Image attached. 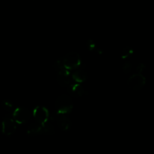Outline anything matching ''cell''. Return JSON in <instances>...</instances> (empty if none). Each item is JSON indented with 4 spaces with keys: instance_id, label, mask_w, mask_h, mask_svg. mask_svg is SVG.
<instances>
[{
    "instance_id": "obj_6",
    "label": "cell",
    "mask_w": 154,
    "mask_h": 154,
    "mask_svg": "<svg viewBox=\"0 0 154 154\" xmlns=\"http://www.w3.org/2000/svg\"><path fill=\"white\" fill-rule=\"evenodd\" d=\"M32 116L36 122L44 123L49 119V110L43 106H37L32 111Z\"/></svg>"
},
{
    "instance_id": "obj_15",
    "label": "cell",
    "mask_w": 154,
    "mask_h": 154,
    "mask_svg": "<svg viewBox=\"0 0 154 154\" xmlns=\"http://www.w3.org/2000/svg\"><path fill=\"white\" fill-rule=\"evenodd\" d=\"M87 46L91 51H95L98 54H101V51L97 48L96 43L92 40H88L87 42Z\"/></svg>"
},
{
    "instance_id": "obj_12",
    "label": "cell",
    "mask_w": 154,
    "mask_h": 154,
    "mask_svg": "<svg viewBox=\"0 0 154 154\" xmlns=\"http://www.w3.org/2000/svg\"><path fill=\"white\" fill-rule=\"evenodd\" d=\"M55 133V129L54 126L46 122L42 125V134L47 135H52L54 134Z\"/></svg>"
},
{
    "instance_id": "obj_7",
    "label": "cell",
    "mask_w": 154,
    "mask_h": 154,
    "mask_svg": "<svg viewBox=\"0 0 154 154\" xmlns=\"http://www.w3.org/2000/svg\"><path fill=\"white\" fill-rule=\"evenodd\" d=\"M56 81L57 83L61 87H67L71 83H72V79L71 77L70 70L63 69L60 71L57 72Z\"/></svg>"
},
{
    "instance_id": "obj_3",
    "label": "cell",
    "mask_w": 154,
    "mask_h": 154,
    "mask_svg": "<svg viewBox=\"0 0 154 154\" xmlns=\"http://www.w3.org/2000/svg\"><path fill=\"white\" fill-rule=\"evenodd\" d=\"M16 123L13 119L11 114L6 115L1 123V129L2 132L5 135H13L16 130Z\"/></svg>"
},
{
    "instance_id": "obj_4",
    "label": "cell",
    "mask_w": 154,
    "mask_h": 154,
    "mask_svg": "<svg viewBox=\"0 0 154 154\" xmlns=\"http://www.w3.org/2000/svg\"><path fill=\"white\" fill-rule=\"evenodd\" d=\"M146 78L142 74H133L127 80L128 87L135 91L142 89L146 84Z\"/></svg>"
},
{
    "instance_id": "obj_14",
    "label": "cell",
    "mask_w": 154,
    "mask_h": 154,
    "mask_svg": "<svg viewBox=\"0 0 154 154\" xmlns=\"http://www.w3.org/2000/svg\"><path fill=\"white\" fill-rule=\"evenodd\" d=\"M132 54H133L132 48L131 47L127 46L122 50V51L120 54V56H121L122 58L126 59V58H129L132 55Z\"/></svg>"
},
{
    "instance_id": "obj_10",
    "label": "cell",
    "mask_w": 154,
    "mask_h": 154,
    "mask_svg": "<svg viewBox=\"0 0 154 154\" xmlns=\"http://www.w3.org/2000/svg\"><path fill=\"white\" fill-rule=\"evenodd\" d=\"M70 75L72 80L77 83L84 82L87 79V73L80 68L73 70Z\"/></svg>"
},
{
    "instance_id": "obj_9",
    "label": "cell",
    "mask_w": 154,
    "mask_h": 154,
    "mask_svg": "<svg viewBox=\"0 0 154 154\" xmlns=\"http://www.w3.org/2000/svg\"><path fill=\"white\" fill-rule=\"evenodd\" d=\"M58 128L63 131H68L71 128V120L66 114L57 112L56 118Z\"/></svg>"
},
{
    "instance_id": "obj_1",
    "label": "cell",
    "mask_w": 154,
    "mask_h": 154,
    "mask_svg": "<svg viewBox=\"0 0 154 154\" xmlns=\"http://www.w3.org/2000/svg\"><path fill=\"white\" fill-rule=\"evenodd\" d=\"M55 107L57 113L67 114L72 111L73 102L71 97L68 95L62 94L58 96L56 99Z\"/></svg>"
},
{
    "instance_id": "obj_2",
    "label": "cell",
    "mask_w": 154,
    "mask_h": 154,
    "mask_svg": "<svg viewBox=\"0 0 154 154\" xmlns=\"http://www.w3.org/2000/svg\"><path fill=\"white\" fill-rule=\"evenodd\" d=\"M64 67L69 70H74L81 67L82 60L79 55L75 52H71L60 58Z\"/></svg>"
},
{
    "instance_id": "obj_17",
    "label": "cell",
    "mask_w": 154,
    "mask_h": 154,
    "mask_svg": "<svg viewBox=\"0 0 154 154\" xmlns=\"http://www.w3.org/2000/svg\"><path fill=\"white\" fill-rule=\"evenodd\" d=\"M54 68L55 69V70L58 72L60 71L63 69H65V67H64V65L62 63V61L61 60V59H58L57 60H56L54 63Z\"/></svg>"
},
{
    "instance_id": "obj_16",
    "label": "cell",
    "mask_w": 154,
    "mask_h": 154,
    "mask_svg": "<svg viewBox=\"0 0 154 154\" xmlns=\"http://www.w3.org/2000/svg\"><path fill=\"white\" fill-rule=\"evenodd\" d=\"M132 68V64L129 61H125L122 64V69L125 74L128 73Z\"/></svg>"
},
{
    "instance_id": "obj_13",
    "label": "cell",
    "mask_w": 154,
    "mask_h": 154,
    "mask_svg": "<svg viewBox=\"0 0 154 154\" xmlns=\"http://www.w3.org/2000/svg\"><path fill=\"white\" fill-rule=\"evenodd\" d=\"M1 106L4 110L12 115L15 108L11 102L8 100H4L1 102Z\"/></svg>"
},
{
    "instance_id": "obj_18",
    "label": "cell",
    "mask_w": 154,
    "mask_h": 154,
    "mask_svg": "<svg viewBox=\"0 0 154 154\" xmlns=\"http://www.w3.org/2000/svg\"><path fill=\"white\" fill-rule=\"evenodd\" d=\"M146 69V65L144 64V63H139L137 67H136V72H137V73H138V74H141L143 71L145 70Z\"/></svg>"
},
{
    "instance_id": "obj_8",
    "label": "cell",
    "mask_w": 154,
    "mask_h": 154,
    "mask_svg": "<svg viewBox=\"0 0 154 154\" xmlns=\"http://www.w3.org/2000/svg\"><path fill=\"white\" fill-rule=\"evenodd\" d=\"M67 91L69 95L74 98L82 96L85 93L83 87L77 82H72L67 87Z\"/></svg>"
},
{
    "instance_id": "obj_11",
    "label": "cell",
    "mask_w": 154,
    "mask_h": 154,
    "mask_svg": "<svg viewBox=\"0 0 154 154\" xmlns=\"http://www.w3.org/2000/svg\"><path fill=\"white\" fill-rule=\"evenodd\" d=\"M42 125L43 123H41L37 122H35L30 124L28 126L26 131L28 135L31 136H34V135L42 134Z\"/></svg>"
},
{
    "instance_id": "obj_5",
    "label": "cell",
    "mask_w": 154,
    "mask_h": 154,
    "mask_svg": "<svg viewBox=\"0 0 154 154\" xmlns=\"http://www.w3.org/2000/svg\"><path fill=\"white\" fill-rule=\"evenodd\" d=\"M11 116L16 123L24 124L29 120L31 112L26 108L20 106L15 108Z\"/></svg>"
}]
</instances>
